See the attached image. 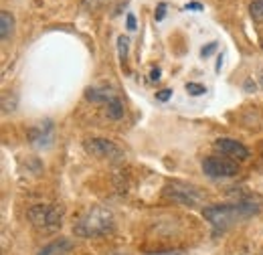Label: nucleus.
I'll list each match as a JSON object with an SVG mask.
<instances>
[{"label":"nucleus","mask_w":263,"mask_h":255,"mask_svg":"<svg viewBox=\"0 0 263 255\" xmlns=\"http://www.w3.org/2000/svg\"><path fill=\"white\" fill-rule=\"evenodd\" d=\"M259 207H255L251 201H245V203H239V205H215V207H209L202 211L204 219H209L213 227H215V233H223L225 229H229L233 223H237L239 219H245L253 213H257Z\"/></svg>","instance_id":"f257e3e1"},{"label":"nucleus","mask_w":263,"mask_h":255,"mask_svg":"<svg viewBox=\"0 0 263 255\" xmlns=\"http://www.w3.org/2000/svg\"><path fill=\"white\" fill-rule=\"evenodd\" d=\"M114 229V215L103 207H93L81 215L73 231L77 237H99Z\"/></svg>","instance_id":"f03ea898"},{"label":"nucleus","mask_w":263,"mask_h":255,"mask_svg":"<svg viewBox=\"0 0 263 255\" xmlns=\"http://www.w3.org/2000/svg\"><path fill=\"white\" fill-rule=\"evenodd\" d=\"M27 219L41 233H55L63 221V209L59 205H34L27 211Z\"/></svg>","instance_id":"7ed1b4c3"},{"label":"nucleus","mask_w":263,"mask_h":255,"mask_svg":"<svg viewBox=\"0 0 263 255\" xmlns=\"http://www.w3.org/2000/svg\"><path fill=\"white\" fill-rule=\"evenodd\" d=\"M83 146H85V152L96 158L111 160V162H120L124 158V152L111 140H105V138H89V140H85Z\"/></svg>","instance_id":"20e7f679"},{"label":"nucleus","mask_w":263,"mask_h":255,"mask_svg":"<svg viewBox=\"0 0 263 255\" xmlns=\"http://www.w3.org/2000/svg\"><path fill=\"white\" fill-rule=\"evenodd\" d=\"M202 172L211 178H229V176H235L239 172V166L233 160L211 156V158H204V162H202Z\"/></svg>","instance_id":"39448f33"},{"label":"nucleus","mask_w":263,"mask_h":255,"mask_svg":"<svg viewBox=\"0 0 263 255\" xmlns=\"http://www.w3.org/2000/svg\"><path fill=\"white\" fill-rule=\"evenodd\" d=\"M215 148H217L221 154L229 156V158L245 160L247 156H249V150H247L241 142L231 140V138H221V140H217V142H215Z\"/></svg>","instance_id":"423d86ee"},{"label":"nucleus","mask_w":263,"mask_h":255,"mask_svg":"<svg viewBox=\"0 0 263 255\" xmlns=\"http://www.w3.org/2000/svg\"><path fill=\"white\" fill-rule=\"evenodd\" d=\"M166 196L178 201V203H184V205H197L198 203V194L191 189H178V187H168L166 189Z\"/></svg>","instance_id":"0eeeda50"},{"label":"nucleus","mask_w":263,"mask_h":255,"mask_svg":"<svg viewBox=\"0 0 263 255\" xmlns=\"http://www.w3.org/2000/svg\"><path fill=\"white\" fill-rule=\"evenodd\" d=\"M71 249V241L69 239H57L53 243H49L47 247H43L39 255H61Z\"/></svg>","instance_id":"6e6552de"},{"label":"nucleus","mask_w":263,"mask_h":255,"mask_svg":"<svg viewBox=\"0 0 263 255\" xmlns=\"http://www.w3.org/2000/svg\"><path fill=\"white\" fill-rule=\"evenodd\" d=\"M12 29H14V16L8 10H2L0 12V37L2 39H8Z\"/></svg>","instance_id":"1a4fd4ad"},{"label":"nucleus","mask_w":263,"mask_h":255,"mask_svg":"<svg viewBox=\"0 0 263 255\" xmlns=\"http://www.w3.org/2000/svg\"><path fill=\"white\" fill-rule=\"evenodd\" d=\"M85 97L89 99V101H103V103H109L116 94L114 92H107V89H87V94Z\"/></svg>","instance_id":"9d476101"},{"label":"nucleus","mask_w":263,"mask_h":255,"mask_svg":"<svg viewBox=\"0 0 263 255\" xmlns=\"http://www.w3.org/2000/svg\"><path fill=\"white\" fill-rule=\"evenodd\" d=\"M122 116H124V105H122V101H120L118 97H114V99L107 103V118L120 120Z\"/></svg>","instance_id":"9b49d317"},{"label":"nucleus","mask_w":263,"mask_h":255,"mask_svg":"<svg viewBox=\"0 0 263 255\" xmlns=\"http://www.w3.org/2000/svg\"><path fill=\"white\" fill-rule=\"evenodd\" d=\"M249 14L255 23H263V0H253L249 4Z\"/></svg>","instance_id":"f8f14e48"},{"label":"nucleus","mask_w":263,"mask_h":255,"mask_svg":"<svg viewBox=\"0 0 263 255\" xmlns=\"http://www.w3.org/2000/svg\"><path fill=\"white\" fill-rule=\"evenodd\" d=\"M128 45H130L128 37L120 34V37H118V51H120V59H122V63H124L126 57H128Z\"/></svg>","instance_id":"ddd939ff"},{"label":"nucleus","mask_w":263,"mask_h":255,"mask_svg":"<svg viewBox=\"0 0 263 255\" xmlns=\"http://www.w3.org/2000/svg\"><path fill=\"white\" fill-rule=\"evenodd\" d=\"M186 92H189L191 96H202L206 89H204L202 85H198V83H186Z\"/></svg>","instance_id":"4468645a"},{"label":"nucleus","mask_w":263,"mask_h":255,"mask_svg":"<svg viewBox=\"0 0 263 255\" xmlns=\"http://www.w3.org/2000/svg\"><path fill=\"white\" fill-rule=\"evenodd\" d=\"M215 51H217V43H211L206 49H202V51H200V55H202V57H209V55H213Z\"/></svg>","instance_id":"2eb2a0df"},{"label":"nucleus","mask_w":263,"mask_h":255,"mask_svg":"<svg viewBox=\"0 0 263 255\" xmlns=\"http://www.w3.org/2000/svg\"><path fill=\"white\" fill-rule=\"evenodd\" d=\"M103 2H105V0H85V2H83V6H85V8H89V6H91V10H93V8H98L99 4H103Z\"/></svg>","instance_id":"dca6fc26"},{"label":"nucleus","mask_w":263,"mask_h":255,"mask_svg":"<svg viewBox=\"0 0 263 255\" xmlns=\"http://www.w3.org/2000/svg\"><path fill=\"white\" fill-rule=\"evenodd\" d=\"M170 96H172V92H170V89H162V92H158V94H156V97H158L160 101H168Z\"/></svg>","instance_id":"f3484780"},{"label":"nucleus","mask_w":263,"mask_h":255,"mask_svg":"<svg viewBox=\"0 0 263 255\" xmlns=\"http://www.w3.org/2000/svg\"><path fill=\"white\" fill-rule=\"evenodd\" d=\"M164 10H166V4H160L158 10H156V21H162L164 19Z\"/></svg>","instance_id":"a211bd4d"},{"label":"nucleus","mask_w":263,"mask_h":255,"mask_svg":"<svg viewBox=\"0 0 263 255\" xmlns=\"http://www.w3.org/2000/svg\"><path fill=\"white\" fill-rule=\"evenodd\" d=\"M128 29H130V31H136V16H134V14H128Z\"/></svg>","instance_id":"6ab92c4d"},{"label":"nucleus","mask_w":263,"mask_h":255,"mask_svg":"<svg viewBox=\"0 0 263 255\" xmlns=\"http://www.w3.org/2000/svg\"><path fill=\"white\" fill-rule=\"evenodd\" d=\"M150 79H152V81H158V79H160V69H152Z\"/></svg>","instance_id":"aec40b11"},{"label":"nucleus","mask_w":263,"mask_h":255,"mask_svg":"<svg viewBox=\"0 0 263 255\" xmlns=\"http://www.w3.org/2000/svg\"><path fill=\"white\" fill-rule=\"evenodd\" d=\"M245 89H247V92H255V83H253L251 79H247V81H245Z\"/></svg>","instance_id":"412c9836"},{"label":"nucleus","mask_w":263,"mask_h":255,"mask_svg":"<svg viewBox=\"0 0 263 255\" xmlns=\"http://www.w3.org/2000/svg\"><path fill=\"white\" fill-rule=\"evenodd\" d=\"M186 8H195V10H200L202 6H200L198 2H191V4H186Z\"/></svg>","instance_id":"4be33fe9"},{"label":"nucleus","mask_w":263,"mask_h":255,"mask_svg":"<svg viewBox=\"0 0 263 255\" xmlns=\"http://www.w3.org/2000/svg\"><path fill=\"white\" fill-rule=\"evenodd\" d=\"M150 255H180L178 251H162V253H150Z\"/></svg>","instance_id":"5701e85b"},{"label":"nucleus","mask_w":263,"mask_h":255,"mask_svg":"<svg viewBox=\"0 0 263 255\" xmlns=\"http://www.w3.org/2000/svg\"><path fill=\"white\" fill-rule=\"evenodd\" d=\"M259 85H261V89H263V71H259Z\"/></svg>","instance_id":"b1692460"},{"label":"nucleus","mask_w":263,"mask_h":255,"mask_svg":"<svg viewBox=\"0 0 263 255\" xmlns=\"http://www.w3.org/2000/svg\"><path fill=\"white\" fill-rule=\"evenodd\" d=\"M261 47H263V41H261Z\"/></svg>","instance_id":"393cba45"},{"label":"nucleus","mask_w":263,"mask_h":255,"mask_svg":"<svg viewBox=\"0 0 263 255\" xmlns=\"http://www.w3.org/2000/svg\"><path fill=\"white\" fill-rule=\"evenodd\" d=\"M259 255H263V251H261V253H259Z\"/></svg>","instance_id":"a878e982"}]
</instances>
